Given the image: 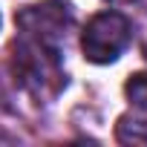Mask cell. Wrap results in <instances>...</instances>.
<instances>
[{"instance_id": "obj_3", "label": "cell", "mask_w": 147, "mask_h": 147, "mask_svg": "<svg viewBox=\"0 0 147 147\" xmlns=\"http://www.w3.org/2000/svg\"><path fill=\"white\" fill-rule=\"evenodd\" d=\"M15 20L23 35H32L38 40L58 46L61 40H66V35L72 29V9L63 0H43V3H35V6H26L23 12H18Z\"/></svg>"}, {"instance_id": "obj_2", "label": "cell", "mask_w": 147, "mask_h": 147, "mask_svg": "<svg viewBox=\"0 0 147 147\" xmlns=\"http://www.w3.org/2000/svg\"><path fill=\"white\" fill-rule=\"evenodd\" d=\"M130 43V20L118 12H101L95 15L81 38L84 58L92 63H113Z\"/></svg>"}, {"instance_id": "obj_1", "label": "cell", "mask_w": 147, "mask_h": 147, "mask_svg": "<svg viewBox=\"0 0 147 147\" xmlns=\"http://www.w3.org/2000/svg\"><path fill=\"white\" fill-rule=\"evenodd\" d=\"M12 69H15L18 81L40 98L58 95L66 84V72L61 66L58 46L38 40L32 35H23V32L12 43Z\"/></svg>"}, {"instance_id": "obj_6", "label": "cell", "mask_w": 147, "mask_h": 147, "mask_svg": "<svg viewBox=\"0 0 147 147\" xmlns=\"http://www.w3.org/2000/svg\"><path fill=\"white\" fill-rule=\"evenodd\" d=\"M110 3H115V6H127V3H133V0H110Z\"/></svg>"}, {"instance_id": "obj_4", "label": "cell", "mask_w": 147, "mask_h": 147, "mask_svg": "<svg viewBox=\"0 0 147 147\" xmlns=\"http://www.w3.org/2000/svg\"><path fill=\"white\" fill-rule=\"evenodd\" d=\"M124 95L130 98L133 107L147 110V72H136V75L127 78V84H124Z\"/></svg>"}, {"instance_id": "obj_5", "label": "cell", "mask_w": 147, "mask_h": 147, "mask_svg": "<svg viewBox=\"0 0 147 147\" xmlns=\"http://www.w3.org/2000/svg\"><path fill=\"white\" fill-rule=\"evenodd\" d=\"M118 141H147V121L144 118H130L124 115L118 121Z\"/></svg>"}]
</instances>
